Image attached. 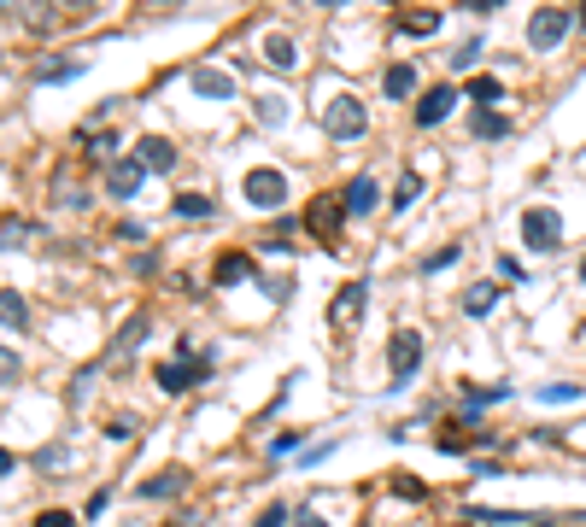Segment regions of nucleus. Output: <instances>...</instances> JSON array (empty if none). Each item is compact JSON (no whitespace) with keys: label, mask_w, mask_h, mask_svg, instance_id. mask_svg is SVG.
Returning a JSON list of instances; mask_svg holds the SVG:
<instances>
[{"label":"nucleus","mask_w":586,"mask_h":527,"mask_svg":"<svg viewBox=\"0 0 586 527\" xmlns=\"http://www.w3.org/2000/svg\"><path fill=\"white\" fill-rule=\"evenodd\" d=\"M322 129H329V141H358V135L370 129V111L358 94H329L322 100Z\"/></svg>","instance_id":"obj_1"},{"label":"nucleus","mask_w":586,"mask_h":527,"mask_svg":"<svg viewBox=\"0 0 586 527\" xmlns=\"http://www.w3.org/2000/svg\"><path fill=\"white\" fill-rule=\"evenodd\" d=\"M417 369H422V334L417 329H393V340H388V375H393V393L399 387H410L417 381Z\"/></svg>","instance_id":"obj_2"},{"label":"nucleus","mask_w":586,"mask_h":527,"mask_svg":"<svg viewBox=\"0 0 586 527\" xmlns=\"http://www.w3.org/2000/svg\"><path fill=\"white\" fill-rule=\"evenodd\" d=\"M569 30H575V12L569 6H533V18H528V47H563L569 42Z\"/></svg>","instance_id":"obj_3"},{"label":"nucleus","mask_w":586,"mask_h":527,"mask_svg":"<svg viewBox=\"0 0 586 527\" xmlns=\"http://www.w3.org/2000/svg\"><path fill=\"white\" fill-rule=\"evenodd\" d=\"M522 241H528L533 253H557V246H563V211L528 206V211H522Z\"/></svg>","instance_id":"obj_4"},{"label":"nucleus","mask_w":586,"mask_h":527,"mask_svg":"<svg viewBox=\"0 0 586 527\" xmlns=\"http://www.w3.org/2000/svg\"><path fill=\"white\" fill-rule=\"evenodd\" d=\"M241 194H246V206L276 211L282 199H288V176H282V170H270V165H258V170H246V176H241Z\"/></svg>","instance_id":"obj_5"},{"label":"nucleus","mask_w":586,"mask_h":527,"mask_svg":"<svg viewBox=\"0 0 586 527\" xmlns=\"http://www.w3.org/2000/svg\"><path fill=\"white\" fill-rule=\"evenodd\" d=\"M341 223H346V206H341V199L322 194V199H311V206H305V229L317 235V241L329 246V253L341 246Z\"/></svg>","instance_id":"obj_6"},{"label":"nucleus","mask_w":586,"mask_h":527,"mask_svg":"<svg viewBox=\"0 0 586 527\" xmlns=\"http://www.w3.org/2000/svg\"><path fill=\"white\" fill-rule=\"evenodd\" d=\"M159 387H165V393H188V387H199L211 375V358H188V363H159Z\"/></svg>","instance_id":"obj_7"},{"label":"nucleus","mask_w":586,"mask_h":527,"mask_svg":"<svg viewBox=\"0 0 586 527\" xmlns=\"http://www.w3.org/2000/svg\"><path fill=\"white\" fill-rule=\"evenodd\" d=\"M141 182H147V165H141V158H118V165H106V194L111 199H135V194H141Z\"/></svg>","instance_id":"obj_8"},{"label":"nucleus","mask_w":586,"mask_h":527,"mask_svg":"<svg viewBox=\"0 0 586 527\" xmlns=\"http://www.w3.org/2000/svg\"><path fill=\"white\" fill-rule=\"evenodd\" d=\"M364 299H370V287H364V282H346L341 293L329 299V322H334V329H352V322L364 317Z\"/></svg>","instance_id":"obj_9"},{"label":"nucleus","mask_w":586,"mask_h":527,"mask_svg":"<svg viewBox=\"0 0 586 527\" xmlns=\"http://www.w3.org/2000/svg\"><path fill=\"white\" fill-rule=\"evenodd\" d=\"M452 106H457V88H428V94H422L417 100V123H422V129H434V123H446V118H452Z\"/></svg>","instance_id":"obj_10"},{"label":"nucleus","mask_w":586,"mask_h":527,"mask_svg":"<svg viewBox=\"0 0 586 527\" xmlns=\"http://www.w3.org/2000/svg\"><path fill=\"white\" fill-rule=\"evenodd\" d=\"M182 486H188V469H159L153 481H141V486H135V493H141L147 504H165V498H177Z\"/></svg>","instance_id":"obj_11"},{"label":"nucleus","mask_w":586,"mask_h":527,"mask_svg":"<svg viewBox=\"0 0 586 527\" xmlns=\"http://www.w3.org/2000/svg\"><path fill=\"white\" fill-rule=\"evenodd\" d=\"M211 282H217V287L253 282V253H217V264H211Z\"/></svg>","instance_id":"obj_12"},{"label":"nucleus","mask_w":586,"mask_h":527,"mask_svg":"<svg viewBox=\"0 0 586 527\" xmlns=\"http://www.w3.org/2000/svg\"><path fill=\"white\" fill-rule=\"evenodd\" d=\"M376 176H352L346 182V194H341V206H346V217H364V211H376Z\"/></svg>","instance_id":"obj_13"},{"label":"nucleus","mask_w":586,"mask_h":527,"mask_svg":"<svg viewBox=\"0 0 586 527\" xmlns=\"http://www.w3.org/2000/svg\"><path fill=\"white\" fill-rule=\"evenodd\" d=\"M135 158H141L147 170H159V176H165V170H177V147H170L165 135H141V147H135Z\"/></svg>","instance_id":"obj_14"},{"label":"nucleus","mask_w":586,"mask_h":527,"mask_svg":"<svg viewBox=\"0 0 586 527\" xmlns=\"http://www.w3.org/2000/svg\"><path fill=\"white\" fill-rule=\"evenodd\" d=\"M194 94H206V100H235V77L229 71H211V65H199L194 77H188Z\"/></svg>","instance_id":"obj_15"},{"label":"nucleus","mask_w":586,"mask_h":527,"mask_svg":"<svg viewBox=\"0 0 586 527\" xmlns=\"http://www.w3.org/2000/svg\"><path fill=\"white\" fill-rule=\"evenodd\" d=\"M393 30H399V35H417V42H428V35L440 30V12H417V6H405V12H393Z\"/></svg>","instance_id":"obj_16"},{"label":"nucleus","mask_w":586,"mask_h":527,"mask_svg":"<svg viewBox=\"0 0 586 527\" xmlns=\"http://www.w3.org/2000/svg\"><path fill=\"white\" fill-rule=\"evenodd\" d=\"M498 293H504L498 282H476V287L464 293V311H469V317H487V311L498 305Z\"/></svg>","instance_id":"obj_17"},{"label":"nucleus","mask_w":586,"mask_h":527,"mask_svg":"<svg viewBox=\"0 0 586 527\" xmlns=\"http://www.w3.org/2000/svg\"><path fill=\"white\" fill-rule=\"evenodd\" d=\"M264 59L276 71H293L299 65V47H293V35H264Z\"/></svg>","instance_id":"obj_18"},{"label":"nucleus","mask_w":586,"mask_h":527,"mask_svg":"<svg viewBox=\"0 0 586 527\" xmlns=\"http://www.w3.org/2000/svg\"><path fill=\"white\" fill-rule=\"evenodd\" d=\"M381 88H388V100H410V94H417V71H410V65H388Z\"/></svg>","instance_id":"obj_19"},{"label":"nucleus","mask_w":586,"mask_h":527,"mask_svg":"<svg viewBox=\"0 0 586 527\" xmlns=\"http://www.w3.org/2000/svg\"><path fill=\"white\" fill-rule=\"evenodd\" d=\"M24 241H35V223L30 217H6V223H0V253H12V246H24Z\"/></svg>","instance_id":"obj_20"},{"label":"nucleus","mask_w":586,"mask_h":527,"mask_svg":"<svg viewBox=\"0 0 586 527\" xmlns=\"http://www.w3.org/2000/svg\"><path fill=\"white\" fill-rule=\"evenodd\" d=\"M469 100H476V111H493L498 100H504V82H498V77H476V82H469Z\"/></svg>","instance_id":"obj_21"},{"label":"nucleus","mask_w":586,"mask_h":527,"mask_svg":"<svg viewBox=\"0 0 586 527\" xmlns=\"http://www.w3.org/2000/svg\"><path fill=\"white\" fill-rule=\"evenodd\" d=\"M469 129H476L481 141H498V135H510L516 123H510V118H498V111H476V118H469Z\"/></svg>","instance_id":"obj_22"},{"label":"nucleus","mask_w":586,"mask_h":527,"mask_svg":"<svg viewBox=\"0 0 586 527\" xmlns=\"http://www.w3.org/2000/svg\"><path fill=\"white\" fill-rule=\"evenodd\" d=\"M481 53H487V42H481V35H469V42H457L452 53H446V65H452V71H469Z\"/></svg>","instance_id":"obj_23"},{"label":"nucleus","mask_w":586,"mask_h":527,"mask_svg":"<svg viewBox=\"0 0 586 527\" xmlns=\"http://www.w3.org/2000/svg\"><path fill=\"white\" fill-rule=\"evenodd\" d=\"M82 147H89V158H100V165H118V135H111V129L82 135Z\"/></svg>","instance_id":"obj_24"},{"label":"nucleus","mask_w":586,"mask_h":527,"mask_svg":"<svg viewBox=\"0 0 586 527\" xmlns=\"http://www.w3.org/2000/svg\"><path fill=\"white\" fill-rule=\"evenodd\" d=\"M417 194H422V176L405 170V176H399V187H393V211H410V206H417Z\"/></svg>","instance_id":"obj_25"},{"label":"nucleus","mask_w":586,"mask_h":527,"mask_svg":"<svg viewBox=\"0 0 586 527\" xmlns=\"http://www.w3.org/2000/svg\"><path fill=\"white\" fill-rule=\"evenodd\" d=\"M258 123H270V129H276V123H288V100H276V94H258Z\"/></svg>","instance_id":"obj_26"},{"label":"nucleus","mask_w":586,"mask_h":527,"mask_svg":"<svg viewBox=\"0 0 586 527\" xmlns=\"http://www.w3.org/2000/svg\"><path fill=\"white\" fill-rule=\"evenodd\" d=\"M464 398H469V417H476V410H487V405H498V398H510V387H464Z\"/></svg>","instance_id":"obj_27"},{"label":"nucleus","mask_w":586,"mask_h":527,"mask_svg":"<svg viewBox=\"0 0 586 527\" xmlns=\"http://www.w3.org/2000/svg\"><path fill=\"white\" fill-rule=\"evenodd\" d=\"M170 211H177V217H211V199L206 194H177Z\"/></svg>","instance_id":"obj_28"},{"label":"nucleus","mask_w":586,"mask_h":527,"mask_svg":"<svg viewBox=\"0 0 586 527\" xmlns=\"http://www.w3.org/2000/svg\"><path fill=\"white\" fill-rule=\"evenodd\" d=\"M0 317H6L12 329H24V322H30V311H24V299L12 293V287H0Z\"/></svg>","instance_id":"obj_29"},{"label":"nucleus","mask_w":586,"mask_h":527,"mask_svg":"<svg viewBox=\"0 0 586 527\" xmlns=\"http://www.w3.org/2000/svg\"><path fill=\"white\" fill-rule=\"evenodd\" d=\"M258 246H264V253H288V246H293V217H282V223H276V229H270Z\"/></svg>","instance_id":"obj_30"},{"label":"nucleus","mask_w":586,"mask_h":527,"mask_svg":"<svg viewBox=\"0 0 586 527\" xmlns=\"http://www.w3.org/2000/svg\"><path fill=\"white\" fill-rule=\"evenodd\" d=\"M569 398H581L575 381H545V387H540V405H569Z\"/></svg>","instance_id":"obj_31"},{"label":"nucleus","mask_w":586,"mask_h":527,"mask_svg":"<svg viewBox=\"0 0 586 527\" xmlns=\"http://www.w3.org/2000/svg\"><path fill=\"white\" fill-rule=\"evenodd\" d=\"M469 522H493V527H516V522H533V516H516V510H469Z\"/></svg>","instance_id":"obj_32"},{"label":"nucleus","mask_w":586,"mask_h":527,"mask_svg":"<svg viewBox=\"0 0 586 527\" xmlns=\"http://www.w3.org/2000/svg\"><path fill=\"white\" fill-rule=\"evenodd\" d=\"M498 275H504V282H516V287H522V282H528V264H522L516 253H498Z\"/></svg>","instance_id":"obj_33"},{"label":"nucleus","mask_w":586,"mask_h":527,"mask_svg":"<svg viewBox=\"0 0 586 527\" xmlns=\"http://www.w3.org/2000/svg\"><path fill=\"white\" fill-rule=\"evenodd\" d=\"M18 375H24L18 351H6V346H0V387H12V381H18Z\"/></svg>","instance_id":"obj_34"},{"label":"nucleus","mask_w":586,"mask_h":527,"mask_svg":"<svg viewBox=\"0 0 586 527\" xmlns=\"http://www.w3.org/2000/svg\"><path fill=\"white\" fill-rule=\"evenodd\" d=\"M457 253H464V246H440L434 258H422V275H434V270H446V264H457Z\"/></svg>","instance_id":"obj_35"},{"label":"nucleus","mask_w":586,"mask_h":527,"mask_svg":"<svg viewBox=\"0 0 586 527\" xmlns=\"http://www.w3.org/2000/svg\"><path fill=\"white\" fill-rule=\"evenodd\" d=\"M30 527H77V516H71V510H42Z\"/></svg>","instance_id":"obj_36"},{"label":"nucleus","mask_w":586,"mask_h":527,"mask_svg":"<svg viewBox=\"0 0 586 527\" xmlns=\"http://www.w3.org/2000/svg\"><path fill=\"white\" fill-rule=\"evenodd\" d=\"M288 522H293V510H288V504H270V510H264V516H258L253 527H288Z\"/></svg>","instance_id":"obj_37"},{"label":"nucleus","mask_w":586,"mask_h":527,"mask_svg":"<svg viewBox=\"0 0 586 527\" xmlns=\"http://www.w3.org/2000/svg\"><path fill=\"white\" fill-rule=\"evenodd\" d=\"M258 287H264L270 299H288V293H293V282H288V275H282V282H276V275H264V282H258Z\"/></svg>","instance_id":"obj_38"},{"label":"nucleus","mask_w":586,"mask_h":527,"mask_svg":"<svg viewBox=\"0 0 586 527\" xmlns=\"http://www.w3.org/2000/svg\"><path fill=\"white\" fill-rule=\"evenodd\" d=\"M59 463H65V446H47V451H42V457H35V469H42V474H47V469H59Z\"/></svg>","instance_id":"obj_39"},{"label":"nucleus","mask_w":586,"mask_h":527,"mask_svg":"<svg viewBox=\"0 0 586 527\" xmlns=\"http://www.w3.org/2000/svg\"><path fill=\"white\" fill-rule=\"evenodd\" d=\"M288 451H299V434H276L270 439V457H288Z\"/></svg>","instance_id":"obj_40"},{"label":"nucleus","mask_w":586,"mask_h":527,"mask_svg":"<svg viewBox=\"0 0 586 527\" xmlns=\"http://www.w3.org/2000/svg\"><path fill=\"white\" fill-rule=\"evenodd\" d=\"M82 65H42V82H65V77H77Z\"/></svg>","instance_id":"obj_41"},{"label":"nucleus","mask_w":586,"mask_h":527,"mask_svg":"<svg viewBox=\"0 0 586 527\" xmlns=\"http://www.w3.org/2000/svg\"><path fill=\"white\" fill-rule=\"evenodd\" d=\"M498 6H504V0H464V12H476V18H493Z\"/></svg>","instance_id":"obj_42"},{"label":"nucleus","mask_w":586,"mask_h":527,"mask_svg":"<svg viewBox=\"0 0 586 527\" xmlns=\"http://www.w3.org/2000/svg\"><path fill=\"white\" fill-rule=\"evenodd\" d=\"M106 434H111V439H130V434H135V417H111Z\"/></svg>","instance_id":"obj_43"},{"label":"nucleus","mask_w":586,"mask_h":527,"mask_svg":"<svg viewBox=\"0 0 586 527\" xmlns=\"http://www.w3.org/2000/svg\"><path fill=\"white\" fill-rule=\"evenodd\" d=\"M293 527H329V522H322L317 510H299V516H293Z\"/></svg>","instance_id":"obj_44"},{"label":"nucleus","mask_w":586,"mask_h":527,"mask_svg":"<svg viewBox=\"0 0 586 527\" xmlns=\"http://www.w3.org/2000/svg\"><path fill=\"white\" fill-rule=\"evenodd\" d=\"M12 469H18V457H12V451L0 446V474H12Z\"/></svg>","instance_id":"obj_45"},{"label":"nucleus","mask_w":586,"mask_h":527,"mask_svg":"<svg viewBox=\"0 0 586 527\" xmlns=\"http://www.w3.org/2000/svg\"><path fill=\"white\" fill-rule=\"evenodd\" d=\"M170 527H206V522H199V516H182V522H170Z\"/></svg>","instance_id":"obj_46"},{"label":"nucleus","mask_w":586,"mask_h":527,"mask_svg":"<svg viewBox=\"0 0 586 527\" xmlns=\"http://www.w3.org/2000/svg\"><path fill=\"white\" fill-rule=\"evenodd\" d=\"M528 527H552V522H545V516H533V522H528Z\"/></svg>","instance_id":"obj_47"},{"label":"nucleus","mask_w":586,"mask_h":527,"mask_svg":"<svg viewBox=\"0 0 586 527\" xmlns=\"http://www.w3.org/2000/svg\"><path fill=\"white\" fill-rule=\"evenodd\" d=\"M575 24H581V30H586V6H581V12H575Z\"/></svg>","instance_id":"obj_48"},{"label":"nucleus","mask_w":586,"mask_h":527,"mask_svg":"<svg viewBox=\"0 0 586 527\" xmlns=\"http://www.w3.org/2000/svg\"><path fill=\"white\" fill-rule=\"evenodd\" d=\"M581 282H586V258H581Z\"/></svg>","instance_id":"obj_49"}]
</instances>
